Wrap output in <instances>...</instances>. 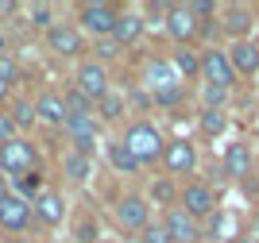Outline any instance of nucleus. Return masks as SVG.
Listing matches in <instances>:
<instances>
[{"mask_svg": "<svg viewBox=\"0 0 259 243\" xmlns=\"http://www.w3.org/2000/svg\"><path fill=\"white\" fill-rule=\"evenodd\" d=\"M201 81L205 85H217V89H232L236 85V74H232V66H228V54L225 51H205L201 54Z\"/></svg>", "mask_w": 259, "mask_h": 243, "instance_id": "obj_10", "label": "nucleus"}, {"mask_svg": "<svg viewBox=\"0 0 259 243\" xmlns=\"http://www.w3.org/2000/svg\"><path fill=\"white\" fill-rule=\"evenodd\" d=\"M151 101L159 108H178L186 101V85H174V89H159V93H151Z\"/></svg>", "mask_w": 259, "mask_h": 243, "instance_id": "obj_30", "label": "nucleus"}, {"mask_svg": "<svg viewBox=\"0 0 259 243\" xmlns=\"http://www.w3.org/2000/svg\"><path fill=\"white\" fill-rule=\"evenodd\" d=\"M16 135H20V131H16L12 116H8V112H0V147H4V143H12Z\"/></svg>", "mask_w": 259, "mask_h": 243, "instance_id": "obj_40", "label": "nucleus"}, {"mask_svg": "<svg viewBox=\"0 0 259 243\" xmlns=\"http://www.w3.org/2000/svg\"><path fill=\"white\" fill-rule=\"evenodd\" d=\"M47 35V46H51L54 54H58V58H77V54L85 51V35L77 31L74 23H54L51 31H43Z\"/></svg>", "mask_w": 259, "mask_h": 243, "instance_id": "obj_9", "label": "nucleus"}, {"mask_svg": "<svg viewBox=\"0 0 259 243\" xmlns=\"http://www.w3.org/2000/svg\"><path fill=\"white\" fill-rule=\"evenodd\" d=\"M166 62L174 66V74H178V81H182V85H186V77H197V74H201V54H197L194 46H178Z\"/></svg>", "mask_w": 259, "mask_h": 243, "instance_id": "obj_20", "label": "nucleus"}, {"mask_svg": "<svg viewBox=\"0 0 259 243\" xmlns=\"http://www.w3.org/2000/svg\"><path fill=\"white\" fill-rule=\"evenodd\" d=\"M140 35H143V20H140V12H132V8L116 12V23H112V35H108V39H112L120 51H124V42H136Z\"/></svg>", "mask_w": 259, "mask_h": 243, "instance_id": "obj_17", "label": "nucleus"}, {"mask_svg": "<svg viewBox=\"0 0 259 243\" xmlns=\"http://www.w3.org/2000/svg\"><path fill=\"white\" fill-rule=\"evenodd\" d=\"M201 101H205V108H225V101H228V89L205 85V89H201Z\"/></svg>", "mask_w": 259, "mask_h": 243, "instance_id": "obj_37", "label": "nucleus"}, {"mask_svg": "<svg viewBox=\"0 0 259 243\" xmlns=\"http://www.w3.org/2000/svg\"><path fill=\"white\" fill-rule=\"evenodd\" d=\"M232 243H259L255 235H240V239H232Z\"/></svg>", "mask_w": 259, "mask_h": 243, "instance_id": "obj_43", "label": "nucleus"}, {"mask_svg": "<svg viewBox=\"0 0 259 243\" xmlns=\"http://www.w3.org/2000/svg\"><path fill=\"white\" fill-rule=\"evenodd\" d=\"M124 108H128V96L124 93H116V89H108L105 96H101L97 105H93V112H97L105 124H116L120 116H124Z\"/></svg>", "mask_w": 259, "mask_h": 243, "instance_id": "obj_23", "label": "nucleus"}, {"mask_svg": "<svg viewBox=\"0 0 259 243\" xmlns=\"http://www.w3.org/2000/svg\"><path fill=\"white\" fill-rule=\"evenodd\" d=\"M70 243H74V239H70Z\"/></svg>", "mask_w": 259, "mask_h": 243, "instance_id": "obj_48", "label": "nucleus"}, {"mask_svg": "<svg viewBox=\"0 0 259 243\" xmlns=\"http://www.w3.org/2000/svg\"><path fill=\"white\" fill-rule=\"evenodd\" d=\"M0 54H8V39H4V31H0Z\"/></svg>", "mask_w": 259, "mask_h": 243, "instance_id": "obj_44", "label": "nucleus"}, {"mask_svg": "<svg viewBox=\"0 0 259 243\" xmlns=\"http://www.w3.org/2000/svg\"><path fill=\"white\" fill-rule=\"evenodd\" d=\"M197 228H201V224H197L186 209H178V205H170L166 216H162V232L170 235V243H197V239H201Z\"/></svg>", "mask_w": 259, "mask_h": 243, "instance_id": "obj_11", "label": "nucleus"}, {"mask_svg": "<svg viewBox=\"0 0 259 243\" xmlns=\"http://www.w3.org/2000/svg\"><path fill=\"white\" fill-rule=\"evenodd\" d=\"M4 96H8V85H4V81H0V101H4Z\"/></svg>", "mask_w": 259, "mask_h": 243, "instance_id": "obj_45", "label": "nucleus"}, {"mask_svg": "<svg viewBox=\"0 0 259 243\" xmlns=\"http://www.w3.org/2000/svg\"><path fill=\"white\" fill-rule=\"evenodd\" d=\"M255 77H259V74H255Z\"/></svg>", "mask_w": 259, "mask_h": 243, "instance_id": "obj_49", "label": "nucleus"}, {"mask_svg": "<svg viewBox=\"0 0 259 243\" xmlns=\"http://www.w3.org/2000/svg\"><path fill=\"white\" fill-rule=\"evenodd\" d=\"M93 54H97L93 62H101V66H105L108 58H116V54H120V46H116L112 39H93Z\"/></svg>", "mask_w": 259, "mask_h": 243, "instance_id": "obj_33", "label": "nucleus"}, {"mask_svg": "<svg viewBox=\"0 0 259 243\" xmlns=\"http://www.w3.org/2000/svg\"><path fill=\"white\" fill-rule=\"evenodd\" d=\"M0 228H4V232H27V228H31V201L8 193V197L0 201Z\"/></svg>", "mask_w": 259, "mask_h": 243, "instance_id": "obj_13", "label": "nucleus"}, {"mask_svg": "<svg viewBox=\"0 0 259 243\" xmlns=\"http://www.w3.org/2000/svg\"><path fill=\"white\" fill-rule=\"evenodd\" d=\"M162 162H166V174H170V178H186V174L197 170V151H194L190 139H170V143L162 147Z\"/></svg>", "mask_w": 259, "mask_h": 243, "instance_id": "obj_8", "label": "nucleus"}, {"mask_svg": "<svg viewBox=\"0 0 259 243\" xmlns=\"http://www.w3.org/2000/svg\"><path fill=\"white\" fill-rule=\"evenodd\" d=\"M178 209H186L197 224H201L209 212H217V193L209 189L205 181H190V185L178 193Z\"/></svg>", "mask_w": 259, "mask_h": 243, "instance_id": "obj_7", "label": "nucleus"}, {"mask_svg": "<svg viewBox=\"0 0 259 243\" xmlns=\"http://www.w3.org/2000/svg\"><path fill=\"white\" fill-rule=\"evenodd\" d=\"M225 174L228 178H248L251 174V151L244 147V143H232V147L225 151Z\"/></svg>", "mask_w": 259, "mask_h": 243, "instance_id": "obj_22", "label": "nucleus"}, {"mask_svg": "<svg viewBox=\"0 0 259 243\" xmlns=\"http://www.w3.org/2000/svg\"><path fill=\"white\" fill-rule=\"evenodd\" d=\"M16 197H23V201H35L39 197V174H23V178H16Z\"/></svg>", "mask_w": 259, "mask_h": 243, "instance_id": "obj_32", "label": "nucleus"}, {"mask_svg": "<svg viewBox=\"0 0 259 243\" xmlns=\"http://www.w3.org/2000/svg\"><path fill=\"white\" fill-rule=\"evenodd\" d=\"M116 12L112 4H105V0H93V4H81L77 8V31L81 35H93V39H108L112 35V23H116Z\"/></svg>", "mask_w": 259, "mask_h": 243, "instance_id": "obj_2", "label": "nucleus"}, {"mask_svg": "<svg viewBox=\"0 0 259 243\" xmlns=\"http://www.w3.org/2000/svg\"><path fill=\"white\" fill-rule=\"evenodd\" d=\"M170 205V201H178V189H174V181L170 178H159V181H155V185H151V197H147V205Z\"/></svg>", "mask_w": 259, "mask_h": 243, "instance_id": "obj_29", "label": "nucleus"}, {"mask_svg": "<svg viewBox=\"0 0 259 243\" xmlns=\"http://www.w3.org/2000/svg\"><path fill=\"white\" fill-rule=\"evenodd\" d=\"M166 12H170V4H143V27L147 23H166Z\"/></svg>", "mask_w": 259, "mask_h": 243, "instance_id": "obj_36", "label": "nucleus"}, {"mask_svg": "<svg viewBox=\"0 0 259 243\" xmlns=\"http://www.w3.org/2000/svg\"><path fill=\"white\" fill-rule=\"evenodd\" d=\"M0 81H4V85H16V81H20V66H16L12 54H0Z\"/></svg>", "mask_w": 259, "mask_h": 243, "instance_id": "obj_35", "label": "nucleus"}, {"mask_svg": "<svg viewBox=\"0 0 259 243\" xmlns=\"http://www.w3.org/2000/svg\"><path fill=\"white\" fill-rule=\"evenodd\" d=\"M228 228H232V220H228L225 212H209L205 224H201L197 232H201V239H205V243H221V239H228V235H225Z\"/></svg>", "mask_w": 259, "mask_h": 243, "instance_id": "obj_24", "label": "nucleus"}, {"mask_svg": "<svg viewBox=\"0 0 259 243\" xmlns=\"http://www.w3.org/2000/svg\"><path fill=\"white\" fill-rule=\"evenodd\" d=\"M251 23H255V16H251L248 4H225L221 8V31H228L236 42L251 35Z\"/></svg>", "mask_w": 259, "mask_h": 243, "instance_id": "obj_14", "label": "nucleus"}, {"mask_svg": "<svg viewBox=\"0 0 259 243\" xmlns=\"http://www.w3.org/2000/svg\"><path fill=\"white\" fill-rule=\"evenodd\" d=\"M12 124H16V131H20V127H31L35 124V105L31 101H20V105H12Z\"/></svg>", "mask_w": 259, "mask_h": 243, "instance_id": "obj_31", "label": "nucleus"}, {"mask_svg": "<svg viewBox=\"0 0 259 243\" xmlns=\"http://www.w3.org/2000/svg\"><path fill=\"white\" fill-rule=\"evenodd\" d=\"M140 243H170V235L162 232V224H147L140 235Z\"/></svg>", "mask_w": 259, "mask_h": 243, "instance_id": "obj_39", "label": "nucleus"}, {"mask_svg": "<svg viewBox=\"0 0 259 243\" xmlns=\"http://www.w3.org/2000/svg\"><path fill=\"white\" fill-rule=\"evenodd\" d=\"M12 193V185H8V178H4V174H0V201H4V197H8Z\"/></svg>", "mask_w": 259, "mask_h": 243, "instance_id": "obj_42", "label": "nucleus"}, {"mask_svg": "<svg viewBox=\"0 0 259 243\" xmlns=\"http://www.w3.org/2000/svg\"><path fill=\"white\" fill-rule=\"evenodd\" d=\"M255 239H259V216H255Z\"/></svg>", "mask_w": 259, "mask_h": 243, "instance_id": "obj_46", "label": "nucleus"}, {"mask_svg": "<svg viewBox=\"0 0 259 243\" xmlns=\"http://www.w3.org/2000/svg\"><path fill=\"white\" fill-rule=\"evenodd\" d=\"M31 216H39L47 228H58V224H62V216H66V201L58 197V193L47 189V193H39V197L31 201Z\"/></svg>", "mask_w": 259, "mask_h": 243, "instance_id": "obj_16", "label": "nucleus"}, {"mask_svg": "<svg viewBox=\"0 0 259 243\" xmlns=\"http://www.w3.org/2000/svg\"><path fill=\"white\" fill-rule=\"evenodd\" d=\"M27 20H31V27H39V31H51L54 23V4H27Z\"/></svg>", "mask_w": 259, "mask_h": 243, "instance_id": "obj_28", "label": "nucleus"}, {"mask_svg": "<svg viewBox=\"0 0 259 243\" xmlns=\"http://www.w3.org/2000/svg\"><path fill=\"white\" fill-rule=\"evenodd\" d=\"M62 174H66V181H74V185H85L89 174H93V159L77 155V151H66V155H62Z\"/></svg>", "mask_w": 259, "mask_h": 243, "instance_id": "obj_21", "label": "nucleus"}, {"mask_svg": "<svg viewBox=\"0 0 259 243\" xmlns=\"http://www.w3.org/2000/svg\"><path fill=\"white\" fill-rule=\"evenodd\" d=\"M116 224L124 228V232H143V228L151 224V205H147V197L124 193V197L116 201Z\"/></svg>", "mask_w": 259, "mask_h": 243, "instance_id": "obj_5", "label": "nucleus"}, {"mask_svg": "<svg viewBox=\"0 0 259 243\" xmlns=\"http://www.w3.org/2000/svg\"><path fill=\"white\" fill-rule=\"evenodd\" d=\"M20 12V4H12V0H0V16H16Z\"/></svg>", "mask_w": 259, "mask_h": 243, "instance_id": "obj_41", "label": "nucleus"}, {"mask_svg": "<svg viewBox=\"0 0 259 243\" xmlns=\"http://www.w3.org/2000/svg\"><path fill=\"white\" fill-rule=\"evenodd\" d=\"M197 124H201V131H205L209 139H217V135H225V127H228V116H225V108H201V116H197Z\"/></svg>", "mask_w": 259, "mask_h": 243, "instance_id": "obj_25", "label": "nucleus"}, {"mask_svg": "<svg viewBox=\"0 0 259 243\" xmlns=\"http://www.w3.org/2000/svg\"><path fill=\"white\" fill-rule=\"evenodd\" d=\"M228 54V66H232V74H259V46L251 39H240V42H232V51H225Z\"/></svg>", "mask_w": 259, "mask_h": 243, "instance_id": "obj_15", "label": "nucleus"}, {"mask_svg": "<svg viewBox=\"0 0 259 243\" xmlns=\"http://www.w3.org/2000/svg\"><path fill=\"white\" fill-rule=\"evenodd\" d=\"M66 135H70V151L93 159V151H97V143H101L97 116H70L66 120Z\"/></svg>", "mask_w": 259, "mask_h": 243, "instance_id": "obj_6", "label": "nucleus"}, {"mask_svg": "<svg viewBox=\"0 0 259 243\" xmlns=\"http://www.w3.org/2000/svg\"><path fill=\"white\" fill-rule=\"evenodd\" d=\"M108 162H112V166L120 170V174H140V162L132 159V151L124 147V143H108Z\"/></svg>", "mask_w": 259, "mask_h": 243, "instance_id": "obj_26", "label": "nucleus"}, {"mask_svg": "<svg viewBox=\"0 0 259 243\" xmlns=\"http://www.w3.org/2000/svg\"><path fill=\"white\" fill-rule=\"evenodd\" d=\"M62 105H66V112H70V116H93V101H89V96H81L74 85L62 93Z\"/></svg>", "mask_w": 259, "mask_h": 243, "instance_id": "obj_27", "label": "nucleus"}, {"mask_svg": "<svg viewBox=\"0 0 259 243\" xmlns=\"http://www.w3.org/2000/svg\"><path fill=\"white\" fill-rule=\"evenodd\" d=\"M74 243H97V224L89 220V216H81L74 228Z\"/></svg>", "mask_w": 259, "mask_h": 243, "instance_id": "obj_34", "label": "nucleus"}, {"mask_svg": "<svg viewBox=\"0 0 259 243\" xmlns=\"http://www.w3.org/2000/svg\"><path fill=\"white\" fill-rule=\"evenodd\" d=\"M35 120H43V124H51V127H66L70 112H66V105H62V93H43L39 96V101H35Z\"/></svg>", "mask_w": 259, "mask_h": 243, "instance_id": "obj_18", "label": "nucleus"}, {"mask_svg": "<svg viewBox=\"0 0 259 243\" xmlns=\"http://www.w3.org/2000/svg\"><path fill=\"white\" fill-rule=\"evenodd\" d=\"M120 243H140V239H120Z\"/></svg>", "mask_w": 259, "mask_h": 243, "instance_id": "obj_47", "label": "nucleus"}, {"mask_svg": "<svg viewBox=\"0 0 259 243\" xmlns=\"http://www.w3.org/2000/svg\"><path fill=\"white\" fill-rule=\"evenodd\" d=\"M0 170H4V178H23V174H31L35 170V143L27 139H12L0 147Z\"/></svg>", "mask_w": 259, "mask_h": 243, "instance_id": "obj_3", "label": "nucleus"}, {"mask_svg": "<svg viewBox=\"0 0 259 243\" xmlns=\"http://www.w3.org/2000/svg\"><path fill=\"white\" fill-rule=\"evenodd\" d=\"M120 143L132 151V159L140 162V166H151L155 159H162V147H166L162 131H159L155 124H147V120L128 124V131H124V139H120Z\"/></svg>", "mask_w": 259, "mask_h": 243, "instance_id": "obj_1", "label": "nucleus"}, {"mask_svg": "<svg viewBox=\"0 0 259 243\" xmlns=\"http://www.w3.org/2000/svg\"><path fill=\"white\" fill-rule=\"evenodd\" d=\"M186 8L197 16V23H201V20H213V16H217V4H213V0H190Z\"/></svg>", "mask_w": 259, "mask_h": 243, "instance_id": "obj_38", "label": "nucleus"}, {"mask_svg": "<svg viewBox=\"0 0 259 243\" xmlns=\"http://www.w3.org/2000/svg\"><path fill=\"white\" fill-rule=\"evenodd\" d=\"M143 77H147V89H151V93L182 85V81H178V74H174V66L166 62V58H151V62H147V70H143Z\"/></svg>", "mask_w": 259, "mask_h": 243, "instance_id": "obj_19", "label": "nucleus"}, {"mask_svg": "<svg viewBox=\"0 0 259 243\" xmlns=\"http://www.w3.org/2000/svg\"><path fill=\"white\" fill-rule=\"evenodd\" d=\"M166 35H170L178 46H190V39H197V16L186 4H170V12H166Z\"/></svg>", "mask_w": 259, "mask_h": 243, "instance_id": "obj_12", "label": "nucleus"}, {"mask_svg": "<svg viewBox=\"0 0 259 243\" xmlns=\"http://www.w3.org/2000/svg\"><path fill=\"white\" fill-rule=\"evenodd\" d=\"M74 89H77L81 96H89L93 105H97L101 96L112 89V85H108V70H105L101 62H93V58H85V62L77 66V74H74Z\"/></svg>", "mask_w": 259, "mask_h": 243, "instance_id": "obj_4", "label": "nucleus"}]
</instances>
